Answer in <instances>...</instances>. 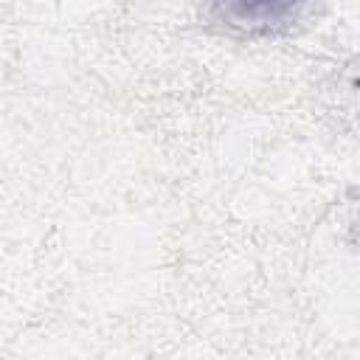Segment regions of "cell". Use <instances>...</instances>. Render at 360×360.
Instances as JSON below:
<instances>
[{"label":"cell","instance_id":"1","mask_svg":"<svg viewBox=\"0 0 360 360\" xmlns=\"http://www.w3.org/2000/svg\"><path fill=\"white\" fill-rule=\"evenodd\" d=\"M298 0H217V11L225 22L239 28H267L284 22Z\"/></svg>","mask_w":360,"mask_h":360}]
</instances>
